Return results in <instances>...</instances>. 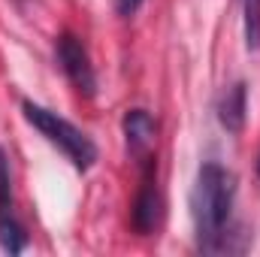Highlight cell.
<instances>
[{"mask_svg":"<svg viewBox=\"0 0 260 257\" xmlns=\"http://www.w3.org/2000/svg\"><path fill=\"white\" fill-rule=\"evenodd\" d=\"M233 200H236V176L215 160L203 164L191 191V215H194L200 251H209V254L233 251L230 233H227Z\"/></svg>","mask_w":260,"mask_h":257,"instance_id":"cell-1","label":"cell"},{"mask_svg":"<svg viewBox=\"0 0 260 257\" xmlns=\"http://www.w3.org/2000/svg\"><path fill=\"white\" fill-rule=\"evenodd\" d=\"M154 157L148 160L145 167V179H142V188L136 194V203H133V227L136 233L148 236L157 221H160V209H164V200H160V191H157V182H154Z\"/></svg>","mask_w":260,"mask_h":257,"instance_id":"cell-4","label":"cell"},{"mask_svg":"<svg viewBox=\"0 0 260 257\" xmlns=\"http://www.w3.org/2000/svg\"><path fill=\"white\" fill-rule=\"evenodd\" d=\"M0 215H12V176L3 148H0Z\"/></svg>","mask_w":260,"mask_h":257,"instance_id":"cell-9","label":"cell"},{"mask_svg":"<svg viewBox=\"0 0 260 257\" xmlns=\"http://www.w3.org/2000/svg\"><path fill=\"white\" fill-rule=\"evenodd\" d=\"M139 6H142V0H115V9H118L121 15H133Z\"/></svg>","mask_w":260,"mask_h":257,"instance_id":"cell-10","label":"cell"},{"mask_svg":"<svg viewBox=\"0 0 260 257\" xmlns=\"http://www.w3.org/2000/svg\"><path fill=\"white\" fill-rule=\"evenodd\" d=\"M245 43L260 49V0H245Z\"/></svg>","mask_w":260,"mask_h":257,"instance_id":"cell-8","label":"cell"},{"mask_svg":"<svg viewBox=\"0 0 260 257\" xmlns=\"http://www.w3.org/2000/svg\"><path fill=\"white\" fill-rule=\"evenodd\" d=\"M58 61H61V70L67 73V79H70L82 94L91 97L94 88H97V76H94L91 58H88V52H85V46H82L79 37L64 34V37L58 40Z\"/></svg>","mask_w":260,"mask_h":257,"instance_id":"cell-3","label":"cell"},{"mask_svg":"<svg viewBox=\"0 0 260 257\" xmlns=\"http://www.w3.org/2000/svg\"><path fill=\"white\" fill-rule=\"evenodd\" d=\"M121 127H124V139H127L130 151L136 157H148V151L154 148V139H157V121L145 109H130Z\"/></svg>","mask_w":260,"mask_h":257,"instance_id":"cell-5","label":"cell"},{"mask_svg":"<svg viewBox=\"0 0 260 257\" xmlns=\"http://www.w3.org/2000/svg\"><path fill=\"white\" fill-rule=\"evenodd\" d=\"M245 112H248V85L245 82H236L227 88V94L221 97V106H218V121L230 133H239L245 127Z\"/></svg>","mask_w":260,"mask_h":257,"instance_id":"cell-6","label":"cell"},{"mask_svg":"<svg viewBox=\"0 0 260 257\" xmlns=\"http://www.w3.org/2000/svg\"><path fill=\"white\" fill-rule=\"evenodd\" d=\"M0 245H3L9 254H18V251L27 245V233L21 230V224H18L12 215H0Z\"/></svg>","mask_w":260,"mask_h":257,"instance_id":"cell-7","label":"cell"},{"mask_svg":"<svg viewBox=\"0 0 260 257\" xmlns=\"http://www.w3.org/2000/svg\"><path fill=\"white\" fill-rule=\"evenodd\" d=\"M21 109H24V118L40 130L52 145H58L67 157L73 160L76 170L94 167V160H97V145H94V139H91L88 133H82L76 124H70L67 118H61L58 112H52V109H46V106H40V103L24 100Z\"/></svg>","mask_w":260,"mask_h":257,"instance_id":"cell-2","label":"cell"}]
</instances>
